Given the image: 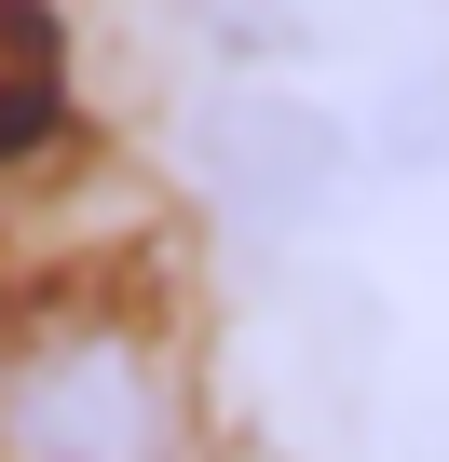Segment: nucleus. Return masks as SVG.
Instances as JSON below:
<instances>
[{"instance_id":"f257e3e1","label":"nucleus","mask_w":449,"mask_h":462,"mask_svg":"<svg viewBox=\"0 0 449 462\" xmlns=\"http://www.w3.org/2000/svg\"><path fill=\"white\" fill-rule=\"evenodd\" d=\"M0 462H218L191 313L136 273H28L0 300Z\"/></svg>"},{"instance_id":"7ed1b4c3","label":"nucleus","mask_w":449,"mask_h":462,"mask_svg":"<svg viewBox=\"0 0 449 462\" xmlns=\"http://www.w3.org/2000/svg\"><path fill=\"white\" fill-rule=\"evenodd\" d=\"M69 136V28L55 0H0V177Z\"/></svg>"},{"instance_id":"f03ea898","label":"nucleus","mask_w":449,"mask_h":462,"mask_svg":"<svg viewBox=\"0 0 449 462\" xmlns=\"http://www.w3.org/2000/svg\"><path fill=\"white\" fill-rule=\"evenodd\" d=\"M191 163L218 177V204H232L246 231H313V217L341 204V177H354V136H341L327 109L273 96V82H232V96H204Z\"/></svg>"}]
</instances>
